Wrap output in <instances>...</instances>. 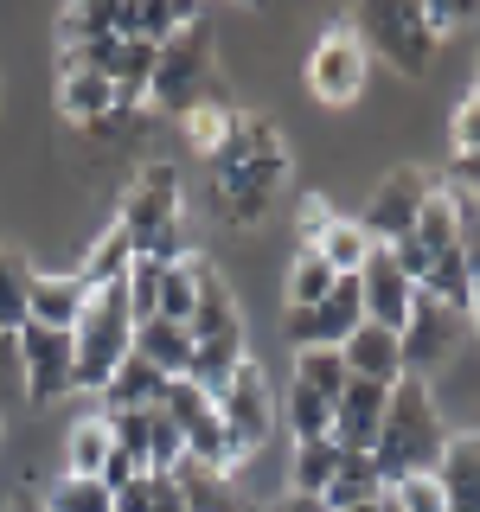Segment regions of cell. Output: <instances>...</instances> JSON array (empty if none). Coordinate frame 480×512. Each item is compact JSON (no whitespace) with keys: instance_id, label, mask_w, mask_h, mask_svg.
I'll use <instances>...</instances> for the list:
<instances>
[{"instance_id":"obj_40","label":"cell","mask_w":480,"mask_h":512,"mask_svg":"<svg viewBox=\"0 0 480 512\" xmlns=\"http://www.w3.org/2000/svg\"><path fill=\"white\" fill-rule=\"evenodd\" d=\"M250 512H327V500H314V493H282V500L250 506Z\"/></svg>"},{"instance_id":"obj_8","label":"cell","mask_w":480,"mask_h":512,"mask_svg":"<svg viewBox=\"0 0 480 512\" xmlns=\"http://www.w3.org/2000/svg\"><path fill=\"white\" fill-rule=\"evenodd\" d=\"M397 340H404V378H429L436 365H448L461 346L474 340V314L448 308V301H436V295L416 288V308H410V320H404Z\"/></svg>"},{"instance_id":"obj_6","label":"cell","mask_w":480,"mask_h":512,"mask_svg":"<svg viewBox=\"0 0 480 512\" xmlns=\"http://www.w3.org/2000/svg\"><path fill=\"white\" fill-rule=\"evenodd\" d=\"M71 346H77V391L103 397V384L116 378V365L135 352V314H128L122 288H90V308L77 320Z\"/></svg>"},{"instance_id":"obj_27","label":"cell","mask_w":480,"mask_h":512,"mask_svg":"<svg viewBox=\"0 0 480 512\" xmlns=\"http://www.w3.org/2000/svg\"><path fill=\"white\" fill-rule=\"evenodd\" d=\"M295 384H308L314 397L340 404V391L352 384V372H346V359L333 346H314V352H295Z\"/></svg>"},{"instance_id":"obj_22","label":"cell","mask_w":480,"mask_h":512,"mask_svg":"<svg viewBox=\"0 0 480 512\" xmlns=\"http://www.w3.org/2000/svg\"><path fill=\"white\" fill-rule=\"evenodd\" d=\"M340 461H346V448L333 442V436L295 442V461H288V493H314V500H327V487H333V474H340Z\"/></svg>"},{"instance_id":"obj_30","label":"cell","mask_w":480,"mask_h":512,"mask_svg":"<svg viewBox=\"0 0 480 512\" xmlns=\"http://www.w3.org/2000/svg\"><path fill=\"white\" fill-rule=\"evenodd\" d=\"M45 512H116L103 480H84V474H58L45 487Z\"/></svg>"},{"instance_id":"obj_38","label":"cell","mask_w":480,"mask_h":512,"mask_svg":"<svg viewBox=\"0 0 480 512\" xmlns=\"http://www.w3.org/2000/svg\"><path fill=\"white\" fill-rule=\"evenodd\" d=\"M116 512H154V480H148V474L128 480V487L116 493Z\"/></svg>"},{"instance_id":"obj_2","label":"cell","mask_w":480,"mask_h":512,"mask_svg":"<svg viewBox=\"0 0 480 512\" xmlns=\"http://www.w3.org/2000/svg\"><path fill=\"white\" fill-rule=\"evenodd\" d=\"M442 448H448V429H442L436 397H429V378H397L391 404H384V429L372 442V461H378L384 487H397V480H410V474H436Z\"/></svg>"},{"instance_id":"obj_20","label":"cell","mask_w":480,"mask_h":512,"mask_svg":"<svg viewBox=\"0 0 480 512\" xmlns=\"http://www.w3.org/2000/svg\"><path fill=\"white\" fill-rule=\"evenodd\" d=\"M384 506V474L372 455H346L327 487V512H378Z\"/></svg>"},{"instance_id":"obj_28","label":"cell","mask_w":480,"mask_h":512,"mask_svg":"<svg viewBox=\"0 0 480 512\" xmlns=\"http://www.w3.org/2000/svg\"><path fill=\"white\" fill-rule=\"evenodd\" d=\"M180 493H186V512H250L244 500H237V487L212 468H180Z\"/></svg>"},{"instance_id":"obj_18","label":"cell","mask_w":480,"mask_h":512,"mask_svg":"<svg viewBox=\"0 0 480 512\" xmlns=\"http://www.w3.org/2000/svg\"><path fill=\"white\" fill-rule=\"evenodd\" d=\"M436 480H442L448 512H480V429H461V436H448Z\"/></svg>"},{"instance_id":"obj_21","label":"cell","mask_w":480,"mask_h":512,"mask_svg":"<svg viewBox=\"0 0 480 512\" xmlns=\"http://www.w3.org/2000/svg\"><path fill=\"white\" fill-rule=\"evenodd\" d=\"M160 397H167V378H160L141 352H128L116 365V378L103 384V410H154Z\"/></svg>"},{"instance_id":"obj_23","label":"cell","mask_w":480,"mask_h":512,"mask_svg":"<svg viewBox=\"0 0 480 512\" xmlns=\"http://www.w3.org/2000/svg\"><path fill=\"white\" fill-rule=\"evenodd\" d=\"M109 455H116V442H109V416H103V410H96V416H77L71 436H64V468H58V474H84V480H96Z\"/></svg>"},{"instance_id":"obj_10","label":"cell","mask_w":480,"mask_h":512,"mask_svg":"<svg viewBox=\"0 0 480 512\" xmlns=\"http://www.w3.org/2000/svg\"><path fill=\"white\" fill-rule=\"evenodd\" d=\"M436 180H429L423 167H397V173H384L378 192H372V205H365V237H372L378 250H391V244H404V237L416 231V218H423V205L436 199Z\"/></svg>"},{"instance_id":"obj_5","label":"cell","mask_w":480,"mask_h":512,"mask_svg":"<svg viewBox=\"0 0 480 512\" xmlns=\"http://www.w3.org/2000/svg\"><path fill=\"white\" fill-rule=\"evenodd\" d=\"M180 167L173 160H148V167L135 173V186H128L122 199V231L135 256H148V263H186V199H180Z\"/></svg>"},{"instance_id":"obj_9","label":"cell","mask_w":480,"mask_h":512,"mask_svg":"<svg viewBox=\"0 0 480 512\" xmlns=\"http://www.w3.org/2000/svg\"><path fill=\"white\" fill-rule=\"evenodd\" d=\"M365 84H372V52L359 45V32H352V26L320 32L314 52H308V90L320 96V103L346 109V103L365 96Z\"/></svg>"},{"instance_id":"obj_31","label":"cell","mask_w":480,"mask_h":512,"mask_svg":"<svg viewBox=\"0 0 480 512\" xmlns=\"http://www.w3.org/2000/svg\"><path fill=\"white\" fill-rule=\"evenodd\" d=\"M192 301H199V263H160V320H192Z\"/></svg>"},{"instance_id":"obj_29","label":"cell","mask_w":480,"mask_h":512,"mask_svg":"<svg viewBox=\"0 0 480 512\" xmlns=\"http://www.w3.org/2000/svg\"><path fill=\"white\" fill-rule=\"evenodd\" d=\"M32 308V269L13 250H0V333H20Z\"/></svg>"},{"instance_id":"obj_4","label":"cell","mask_w":480,"mask_h":512,"mask_svg":"<svg viewBox=\"0 0 480 512\" xmlns=\"http://www.w3.org/2000/svg\"><path fill=\"white\" fill-rule=\"evenodd\" d=\"M397 269L423 288V295L448 301V308H468L474 314V295H468V256H461V224H455V192H436L416 218V231L404 244H391Z\"/></svg>"},{"instance_id":"obj_35","label":"cell","mask_w":480,"mask_h":512,"mask_svg":"<svg viewBox=\"0 0 480 512\" xmlns=\"http://www.w3.org/2000/svg\"><path fill=\"white\" fill-rule=\"evenodd\" d=\"M333 218H340V212H333L320 192H301V205H295V237H301V250H314L320 237H327V224H333Z\"/></svg>"},{"instance_id":"obj_13","label":"cell","mask_w":480,"mask_h":512,"mask_svg":"<svg viewBox=\"0 0 480 512\" xmlns=\"http://www.w3.org/2000/svg\"><path fill=\"white\" fill-rule=\"evenodd\" d=\"M359 327H365L359 276H340L320 308H288V346H295V352H314V346H333V352H340Z\"/></svg>"},{"instance_id":"obj_14","label":"cell","mask_w":480,"mask_h":512,"mask_svg":"<svg viewBox=\"0 0 480 512\" xmlns=\"http://www.w3.org/2000/svg\"><path fill=\"white\" fill-rule=\"evenodd\" d=\"M359 295H365V320H372V327L404 333V320L416 308V282L397 269L391 250H372V263L359 269Z\"/></svg>"},{"instance_id":"obj_1","label":"cell","mask_w":480,"mask_h":512,"mask_svg":"<svg viewBox=\"0 0 480 512\" xmlns=\"http://www.w3.org/2000/svg\"><path fill=\"white\" fill-rule=\"evenodd\" d=\"M212 173V212L231 224V231H250V224L269 218L276 192L288 186V148H282V128L269 116H244L237 109L224 148L205 160Z\"/></svg>"},{"instance_id":"obj_19","label":"cell","mask_w":480,"mask_h":512,"mask_svg":"<svg viewBox=\"0 0 480 512\" xmlns=\"http://www.w3.org/2000/svg\"><path fill=\"white\" fill-rule=\"evenodd\" d=\"M135 352L173 384V378H186V372H192V327H180V320H160V314H154V320H141V327H135Z\"/></svg>"},{"instance_id":"obj_24","label":"cell","mask_w":480,"mask_h":512,"mask_svg":"<svg viewBox=\"0 0 480 512\" xmlns=\"http://www.w3.org/2000/svg\"><path fill=\"white\" fill-rule=\"evenodd\" d=\"M372 250H378V244L365 237V224H359V218H333V224H327V237L314 244V256L333 269V276H359V269L372 263Z\"/></svg>"},{"instance_id":"obj_16","label":"cell","mask_w":480,"mask_h":512,"mask_svg":"<svg viewBox=\"0 0 480 512\" xmlns=\"http://www.w3.org/2000/svg\"><path fill=\"white\" fill-rule=\"evenodd\" d=\"M340 359H346V372H352V378L384 384V391L404 378V340H397L391 327H372V320H365V327L340 346Z\"/></svg>"},{"instance_id":"obj_36","label":"cell","mask_w":480,"mask_h":512,"mask_svg":"<svg viewBox=\"0 0 480 512\" xmlns=\"http://www.w3.org/2000/svg\"><path fill=\"white\" fill-rule=\"evenodd\" d=\"M448 148L455 154H480V96L455 109V122H448Z\"/></svg>"},{"instance_id":"obj_34","label":"cell","mask_w":480,"mask_h":512,"mask_svg":"<svg viewBox=\"0 0 480 512\" xmlns=\"http://www.w3.org/2000/svg\"><path fill=\"white\" fill-rule=\"evenodd\" d=\"M384 506L391 512H448L436 474H410V480H397V487H384Z\"/></svg>"},{"instance_id":"obj_41","label":"cell","mask_w":480,"mask_h":512,"mask_svg":"<svg viewBox=\"0 0 480 512\" xmlns=\"http://www.w3.org/2000/svg\"><path fill=\"white\" fill-rule=\"evenodd\" d=\"M7 512H45V500H20V506H7Z\"/></svg>"},{"instance_id":"obj_3","label":"cell","mask_w":480,"mask_h":512,"mask_svg":"<svg viewBox=\"0 0 480 512\" xmlns=\"http://www.w3.org/2000/svg\"><path fill=\"white\" fill-rule=\"evenodd\" d=\"M461 20V7H442V0H378V7L352 13V32L372 58H384L391 71L423 77L436 64L442 32Z\"/></svg>"},{"instance_id":"obj_42","label":"cell","mask_w":480,"mask_h":512,"mask_svg":"<svg viewBox=\"0 0 480 512\" xmlns=\"http://www.w3.org/2000/svg\"><path fill=\"white\" fill-rule=\"evenodd\" d=\"M474 96H480V77H474Z\"/></svg>"},{"instance_id":"obj_26","label":"cell","mask_w":480,"mask_h":512,"mask_svg":"<svg viewBox=\"0 0 480 512\" xmlns=\"http://www.w3.org/2000/svg\"><path fill=\"white\" fill-rule=\"evenodd\" d=\"M282 423H288L295 442H320V436H333V404L314 397L308 384H288L282 391Z\"/></svg>"},{"instance_id":"obj_32","label":"cell","mask_w":480,"mask_h":512,"mask_svg":"<svg viewBox=\"0 0 480 512\" xmlns=\"http://www.w3.org/2000/svg\"><path fill=\"white\" fill-rule=\"evenodd\" d=\"M231 122H237V109H231V103H205V109H192V116H180V135H186V148H192V154L212 160V154L224 148V135H231Z\"/></svg>"},{"instance_id":"obj_12","label":"cell","mask_w":480,"mask_h":512,"mask_svg":"<svg viewBox=\"0 0 480 512\" xmlns=\"http://www.w3.org/2000/svg\"><path fill=\"white\" fill-rule=\"evenodd\" d=\"M13 340H20L26 404H58V397L77 391V346H71V333H52V327H32L26 320Z\"/></svg>"},{"instance_id":"obj_37","label":"cell","mask_w":480,"mask_h":512,"mask_svg":"<svg viewBox=\"0 0 480 512\" xmlns=\"http://www.w3.org/2000/svg\"><path fill=\"white\" fill-rule=\"evenodd\" d=\"M96 480H103V487H109V500H116V493L128 487V480H141V461H135V455H122V448H116V455L103 461V474H96Z\"/></svg>"},{"instance_id":"obj_43","label":"cell","mask_w":480,"mask_h":512,"mask_svg":"<svg viewBox=\"0 0 480 512\" xmlns=\"http://www.w3.org/2000/svg\"><path fill=\"white\" fill-rule=\"evenodd\" d=\"M378 512H391V506H378Z\"/></svg>"},{"instance_id":"obj_15","label":"cell","mask_w":480,"mask_h":512,"mask_svg":"<svg viewBox=\"0 0 480 512\" xmlns=\"http://www.w3.org/2000/svg\"><path fill=\"white\" fill-rule=\"evenodd\" d=\"M384 404H391L384 384L352 378L346 391H340V404H333V442H340L346 455H372V442H378V429H384Z\"/></svg>"},{"instance_id":"obj_25","label":"cell","mask_w":480,"mask_h":512,"mask_svg":"<svg viewBox=\"0 0 480 512\" xmlns=\"http://www.w3.org/2000/svg\"><path fill=\"white\" fill-rule=\"evenodd\" d=\"M128 269H135V244H128L122 224H109V231L90 244V256H84V269H77V276H84V288H122Z\"/></svg>"},{"instance_id":"obj_11","label":"cell","mask_w":480,"mask_h":512,"mask_svg":"<svg viewBox=\"0 0 480 512\" xmlns=\"http://www.w3.org/2000/svg\"><path fill=\"white\" fill-rule=\"evenodd\" d=\"M212 404L224 416V436H231L237 455H256L269 442V429H276V391H269V372L256 359H244V372L224 384Z\"/></svg>"},{"instance_id":"obj_17","label":"cell","mask_w":480,"mask_h":512,"mask_svg":"<svg viewBox=\"0 0 480 512\" xmlns=\"http://www.w3.org/2000/svg\"><path fill=\"white\" fill-rule=\"evenodd\" d=\"M84 308H90V288H84V276H77V269H71V276H32V308H26L32 327L77 333Z\"/></svg>"},{"instance_id":"obj_7","label":"cell","mask_w":480,"mask_h":512,"mask_svg":"<svg viewBox=\"0 0 480 512\" xmlns=\"http://www.w3.org/2000/svg\"><path fill=\"white\" fill-rule=\"evenodd\" d=\"M205 103H224L218 96V64H212V45L199 39V32H180V39L160 45L154 58V77H148V109L160 116H192V109Z\"/></svg>"},{"instance_id":"obj_33","label":"cell","mask_w":480,"mask_h":512,"mask_svg":"<svg viewBox=\"0 0 480 512\" xmlns=\"http://www.w3.org/2000/svg\"><path fill=\"white\" fill-rule=\"evenodd\" d=\"M333 269L320 263L314 250H295V269H288V308H320V301L333 295Z\"/></svg>"},{"instance_id":"obj_39","label":"cell","mask_w":480,"mask_h":512,"mask_svg":"<svg viewBox=\"0 0 480 512\" xmlns=\"http://www.w3.org/2000/svg\"><path fill=\"white\" fill-rule=\"evenodd\" d=\"M455 192L480 199V154H455Z\"/></svg>"}]
</instances>
